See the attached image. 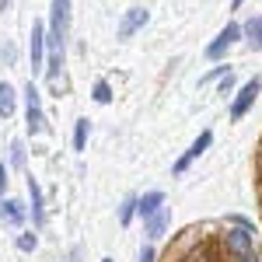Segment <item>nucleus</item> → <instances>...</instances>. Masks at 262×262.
Here are the masks:
<instances>
[{"mask_svg": "<svg viewBox=\"0 0 262 262\" xmlns=\"http://www.w3.org/2000/svg\"><path fill=\"white\" fill-rule=\"evenodd\" d=\"M217 252H221V262H262L255 234L238 224H224V231L217 234Z\"/></svg>", "mask_w": 262, "mask_h": 262, "instance_id": "obj_1", "label": "nucleus"}, {"mask_svg": "<svg viewBox=\"0 0 262 262\" xmlns=\"http://www.w3.org/2000/svg\"><path fill=\"white\" fill-rule=\"evenodd\" d=\"M67 32H70V0L49 4V56H67Z\"/></svg>", "mask_w": 262, "mask_h": 262, "instance_id": "obj_2", "label": "nucleus"}, {"mask_svg": "<svg viewBox=\"0 0 262 262\" xmlns=\"http://www.w3.org/2000/svg\"><path fill=\"white\" fill-rule=\"evenodd\" d=\"M25 126H28L32 137H39V133L49 129L46 126V112H42V91L32 81L25 84Z\"/></svg>", "mask_w": 262, "mask_h": 262, "instance_id": "obj_3", "label": "nucleus"}, {"mask_svg": "<svg viewBox=\"0 0 262 262\" xmlns=\"http://www.w3.org/2000/svg\"><path fill=\"white\" fill-rule=\"evenodd\" d=\"M46 49H49V25L32 21V35H28V60H32V74L46 70Z\"/></svg>", "mask_w": 262, "mask_h": 262, "instance_id": "obj_4", "label": "nucleus"}, {"mask_svg": "<svg viewBox=\"0 0 262 262\" xmlns=\"http://www.w3.org/2000/svg\"><path fill=\"white\" fill-rule=\"evenodd\" d=\"M238 39H242V25H238V21H227L221 32H217V39L206 46V60H210V63H221L224 56H227V49H231Z\"/></svg>", "mask_w": 262, "mask_h": 262, "instance_id": "obj_5", "label": "nucleus"}, {"mask_svg": "<svg viewBox=\"0 0 262 262\" xmlns=\"http://www.w3.org/2000/svg\"><path fill=\"white\" fill-rule=\"evenodd\" d=\"M259 91H262V77H248V81L238 88V95H234V101H231V119L238 122L248 116V108L255 105V98H259Z\"/></svg>", "mask_w": 262, "mask_h": 262, "instance_id": "obj_6", "label": "nucleus"}, {"mask_svg": "<svg viewBox=\"0 0 262 262\" xmlns=\"http://www.w3.org/2000/svg\"><path fill=\"white\" fill-rule=\"evenodd\" d=\"M210 143H213V133H210V129H203L200 137H196V140L189 143V150H185V154H182L179 161L171 164V175H175V179H179V175H185V171H189V164L196 161V158H203Z\"/></svg>", "mask_w": 262, "mask_h": 262, "instance_id": "obj_7", "label": "nucleus"}, {"mask_svg": "<svg viewBox=\"0 0 262 262\" xmlns=\"http://www.w3.org/2000/svg\"><path fill=\"white\" fill-rule=\"evenodd\" d=\"M147 21H150V11H143V7H129V11L122 14V21H119V39H133Z\"/></svg>", "mask_w": 262, "mask_h": 262, "instance_id": "obj_8", "label": "nucleus"}, {"mask_svg": "<svg viewBox=\"0 0 262 262\" xmlns=\"http://www.w3.org/2000/svg\"><path fill=\"white\" fill-rule=\"evenodd\" d=\"M25 210H28V206L21 200H11V196H7V200H0V221L7 224V227H21V224H25Z\"/></svg>", "mask_w": 262, "mask_h": 262, "instance_id": "obj_9", "label": "nucleus"}, {"mask_svg": "<svg viewBox=\"0 0 262 262\" xmlns=\"http://www.w3.org/2000/svg\"><path fill=\"white\" fill-rule=\"evenodd\" d=\"M168 224H171V210L164 206V210H158L154 217H147V221H143V234H147L150 242H158V238H164Z\"/></svg>", "mask_w": 262, "mask_h": 262, "instance_id": "obj_10", "label": "nucleus"}, {"mask_svg": "<svg viewBox=\"0 0 262 262\" xmlns=\"http://www.w3.org/2000/svg\"><path fill=\"white\" fill-rule=\"evenodd\" d=\"M158 210H164V192H161V189H150V192L137 196V213H140L143 221H147V217H154Z\"/></svg>", "mask_w": 262, "mask_h": 262, "instance_id": "obj_11", "label": "nucleus"}, {"mask_svg": "<svg viewBox=\"0 0 262 262\" xmlns=\"http://www.w3.org/2000/svg\"><path fill=\"white\" fill-rule=\"evenodd\" d=\"M28 200H32V224L42 227L46 224V206H42V189L35 179H28Z\"/></svg>", "mask_w": 262, "mask_h": 262, "instance_id": "obj_12", "label": "nucleus"}, {"mask_svg": "<svg viewBox=\"0 0 262 262\" xmlns=\"http://www.w3.org/2000/svg\"><path fill=\"white\" fill-rule=\"evenodd\" d=\"M14 108H18V91H14V84L0 81V119H11Z\"/></svg>", "mask_w": 262, "mask_h": 262, "instance_id": "obj_13", "label": "nucleus"}, {"mask_svg": "<svg viewBox=\"0 0 262 262\" xmlns=\"http://www.w3.org/2000/svg\"><path fill=\"white\" fill-rule=\"evenodd\" d=\"M242 35L245 42H248V49H255V53H262V14L259 18H248L242 25Z\"/></svg>", "mask_w": 262, "mask_h": 262, "instance_id": "obj_14", "label": "nucleus"}, {"mask_svg": "<svg viewBox=\"0 0 262 262\" xmlns=\"http://www.w3.org/2000/svg\"><path fill=\"white\" fill-rule=\"evenodd\" d=\"M133 217H137V196H126V200H122V206H119V224L126 227Z\"/></svg>", "mask_w": 262, "mask_h": 262, "instance_id": "obj_15", "label": "nucleus"}, {"mask_svg": "<svg viewBox=\"0 0 262 262\" xmlns=\"http://www.w3.org/2000/svg\"><path fill=\"white\" fill-rule=\"evenodd\" d=\"M88 147V119L74 122V150H84Z\"/></svg>", "mask_w": 262, "mask_h": 262, "instance_id": "obj_16", "label": "nucleus"}, {"mask_svg": "<svg viewBox=\"0 0 262 262\" xmlns=\"http://www.w3.org/2000/svg\"><path fill=\"white\" fill-rule=\"evenodd\" d=\"M91 98L98 101V105H108V101H112V88H108V81H98V84H95Z\"/></svg>", "mask_w": 262, "mask_h": 262, "instance_id": "obj_17", "label": "nucleus"}, {"mask_svg": "<svg viewBox=\"0 0 262 262\" xmlns=\"http://www.w3.org/2000/svg\"><path fill=\"white\" fill-rule=\"evenodd\" d=\"M11 168H25V143L21 140H11Z\"/></svg>", "mask_w": 262, "mask_h": 262, "instance_id": "obj_18", "label": "nucleus"}, {"mask_svg": "<svg viewBox=\"0 0 262 262\" xmlns=\"http://www.w3.org/2000/svg\"><path fill=\"white\" fill-rule=\"evenodd\" d=\"M35 245H39V238H35L32 231H25V234H18V248H21V252H35Z\"/></svg>", "mask_w": 262, "mask_h": 262, "instance_id": "obj_19", "label": "nucleus"}, {"mask_svg": "<svg viewBox=\"0 0 262 262\" xmlns=\"http://www.w3.org/2000/svg\"><path fill=\"white\" fill-rule=\"evenodd\" d=\"M0 60H4V67H14V60H18V49H14V42H4V49H0Z\"/></svg>", "mask_w": 262, "mask_h": 262, "instance_id": "obj_20", "label": "nucleus"}, {"mask_svg": "<svg viewBox=\"0 0 262 262\" xmlns=\"http://www.w3.org/2000/svg\"><path fill=\"white\" fill-rule=\"evenodd\" d=\"M227 74H231V67H213V70H210V74H206V77H203L200 84H210V81H224V77H227Z\"/></svg>", "mask_w": 262, "mask_h": 262, "instance_id": "obj_21", "label": "nucleus"}, {"mask_svg": "<svg viewBox=\"0 0 262 262\" xmlns=\"http://www.w3.org/2000/svg\"><path fill=\"white\" fill-rule=\"evenodd\" d=\"M227 224H238V227H245V231H252V234H255V224L248 221V217H242V213H231V217H227Z\"/></svg>", "mask_w": 262, "mask_h": 262, "instance_id": "obj_22", "label": "nucleus"}, {"mask_svg": "<svg viewBox=\"0 0 262 262\" xmlns=\"http://www.w3.org/2000/svg\"><path fill=\"white\" fill-rule=\"evenodd\" d=\"M140 262H158V252H154V245H143V248H140Z\"/></svg>", "mask_w": 262, "mask_h": 262, "instance_id": "obj_23", "label": "nucleus"}, {"mask_svg": "<svg viewBox=\"0 0 262 262\" xmlns=\"http://www.w3.org/2000/svg\"><path fill=\"white\" fill-rule=\"evenodd\" d=\"M7 175H11V171H7V164L0 161V200H4V192H7V182H11Z\"/></svg>", "mask_w": 262, "mask_h": 262, "instance_id": "obj_24", "label": "nucleus"}, {"mask_svg": "<svg viewBox=\"0 0 262 262\" xmlns=\"http://www.w3.org/2000/svg\"><path fill=\"white\" fill-rule=\"evenodd\" d=\"M255 175H259V185H262V147L255 150Z\"/></svg>", "mask_w": 262, "mask_h": 262, "instance_id": "obj_25", "label": "nucleus"}, {"mask_svg": "<svg viewBox=\"0 0 262 262\" xmlns=\"http://www.w3.org/2000/svg\"><path fill=\"white\" fill-rule=\"evenodd\" d=\"M231 88H234V77L227 74V77H224V81H221V91H224V95H231Z\"/></svg>", "mask_w": 262, "mask_h": 262, "instance_id": "obj_26", "label": "nucleus"}, {"mask_svg": "<svg viewBox=\"0 0 262 262\" xmlns=\"http://www.w3.org/2000/svg\"><path fill=\"white\" fill-rule=\"evenodd\" d=\"M242 4H245V0H231V7H234V11H238V7H242Z\"/></svg>", "mask_w": 262, "mask_h": 262, "instance_id": "obj_27", "label": "nucleus"}, {"mask_svg": "<svg viewBox=\"0 0 262 262\" xmlns=\"http://www.w3.org/2000/svg\"><path fill=\"white\" fill-rule=\"evenodd\" d=\"M7 4H11V0H0V11H7Z\"/></svg>", "mask_w": 262, "mask_h": 262, "instance_id": "obj_28", "label": "nucleus"}, {"mask_svg": "<svg viewBox=\"0 0 262 262\" xmlns=\"http://www.w3.org/2000/svg\"><path fill=\"white\" fill-rule=\"evenodd\" d=\"M101 262H112V259H101Z\"/></svg>", "mask_w": 262, "mask_h": 262, "instance_id": "obj_29", "label": "nucleus"}]
</instances>
